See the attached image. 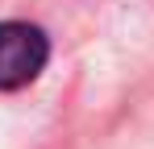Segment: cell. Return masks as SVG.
Listing matches in <instances>:
<instances>
[{"label": "cell", "mask_w": 154, "mask_h": 149, "mask_svg": "<svg viewBox=\"0 0 154 149\" xmlns=\"http://www.w3.org/2000/svg\"><path fill=\"white\" fill-rule=\"evenodd\" d=\"M50 42L29 21H0V91L29 87L46 71Z\"/></svg>", "instance_id": "obj_1"}]
</instances>
